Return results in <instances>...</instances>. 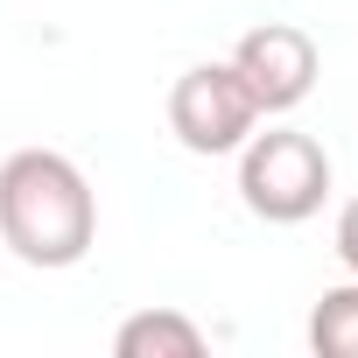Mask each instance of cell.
<instances>
[{"label": "cell", "mask_w": 358, "mask_h": 358, "mask_svg": "<svg viewBox=\"0 0 358 358\" xmlns=\"http://www.w3.org/2000/svg\"><path fill=\"white\" fill-rule=\"evenodd\" d=\"M99 239V197L57 148H15L0 162V246L22 267H78Z\"/></svg>", "instance_id": "1"}, {"label": "cell", "mask_w": 358, "mask_h": 358, "mask_svg": "<svg viewBox=\"0 0 358 358\" xmlns=\"http://www.w3.org/2000/svg\"><path fill=\"white\" fill-rule=\"evenodd\" d=\"M330 197V155L302 127H253L239 148V204L267 225H302Z\"/></svg>", "instance_id": "2"}, {"label": "cell", "mask_w": 358, "mask_h": 358, "mask_svg": "<svg viewBox=\"0 0 358 358\" xmlns=\"http://www.w3.org/2000/svg\"><path fill=\"white\" fill-rule=\"evenodd\" d=\"M253 127H260V106H253V92L239 85L232 64H190L183 78H176L169 134L190 155H239Z\"/></svg>", "instance_id": "3"}, {"label": "cell", "mask_w": 358, "mask_h": 358, "mask_svg": "<svg viewBox=\"0 0 358 358\" xmlns=\"http://www.w3.org/2000/svg\"><path fill=\"white\" fill-rule=\"evenodd\" d=\"M225 64H232L239 85L253 92L260 120L295 113V106L316 92V78H323V50H316V36L295 29V22H260V29H246Z\"/></svg>", "instance_id": "4"}, {"label": "cell", "mask_w": 358, "mask_h": 358, "mask_svg": "<svg viewBox=\"0 0 358 358\" xmlns=\"http://www.w3.org/2000/svg\"><path fill=\"white\" fill-rule=\"evenodd\" d=\"M120 358H197L204 351V323H190L183 309H141L113 330Z\"/></svg>", "instance_id": "5"}, {"label": "cell", "mask_w": 358, "mask_h": 358, "mask_svg": "<svg viewBox=\"0 0 358 358\" xmlns=\"http://www.w3.org/2000/svg\"><path fill=\"white\" fill-rule=\"evenodd\" d=\"M309 351L316 358H358V274L316 295V309H309Z\"/></svg>", "instance_id": "6"}, {"label": "cell", "mask_w": 358, "mask_h": 358, "mask_svg": "<svg viewBox=\"0 0 358 358\" xmlns=\"http://www.w3.org/2000/svg\"><path fill=\"white\" fill-rule=\"evenodd\" d=\"M337 260H344V274H358V197L337 211Z\"/></svg>", "instance_id": "7"}]
</instances>
